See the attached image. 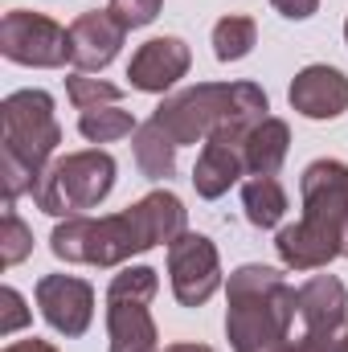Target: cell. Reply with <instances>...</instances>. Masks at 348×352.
Returning a JSON list of instances; mask_svg holds the SVG:
<instances>
[{"mask_svg": "<svg viewBox=\"0 0 348 352\" xmlns=\"http://www.w3.org/2000/svg\"><path fill=\"white\" fill-rule=\"evenodd\" d=\"M184 234V205L176 192H148L123 213L111 217H66L50 234V250L62 263L83 266H119L131 254H144L160 242Z\"/></svg>", "mask_w": 348, "mask_h": 352, "instance_id": "1", "label": "cell"}, {"mask_svg": "<svg viewBox=\"0 0 348 352\" xmlns=\"http://www.w3.org/2000/svg\"><path fill=\"white\" fill-rule=\"evenodd\" d=\"M303 217L274 238L279 258L291 270H320L345 246L348 226V164L316 160L303 168Z\"/></svg>", "mask_w": 348, "mask_h": 352, "instance_id": "2", "label": "cell"}, {"mask_svg": "<svg viewBox=\"0 0 348 352\" xmlns=\"http://www.w3.org/2000/svg\"><path fill=\"white\" fill-rule=\"evenodd\" d=\"M299 320V291L274 266H238L230 274L226 336L234 352H283Z\"/></svg>", "mask_w": 348, "mask_h": 352, "instance_id": "3", "label": "cell"}, {"mask_svg": "<svg viewBox=\"0 0 348 352\" xmlns=\"http://www.w3.org/2000/svg\"><path fill=\"white\" fill-rule=\"evenodd\" d=\"M0 180H4V205H12L21 192H33L50 168V156L62 144V127L54 119V98L45 90H17L0 102Z\"/></svg>", "mask_w": 348, "mask_h": 352, "instance_id": "4", "label": "cell"}, {"mask_svg": "<svg viewBox=\"0 0 348 352\" xmlns=\"http://www.w3.org/2000/svg\"><path fill=\"white\" fill-rule=\"evenodd\" d=\"M259 119H266V90L254 82H197L152 111V123H160L173 135L176 148L209 140L217 127L230 123L250 127Z\"/></svg>", "mask_w": 348, "mask_h": 352, "instance_id": "5", "label": "cell"}, {"mask_svg": "<svg viewBox=\"0 0 348 352\" xmlns=\"http://www.w3.org/2000/svg\"><path fill=\"white\" fill-rule=\"evenodd\" d=\"M111 188H115V160L90 148V152H70L54 160L41 184L33 188V201L50 217H83V209L102 205Z\"/></svg>", "mask_w": 348, "mask_h": 352, "instance_id": "6", "label": "cell"}, {"mask_svg": "<svg viewBox=\"0 0 348 352\" xmlns=\"http://www.w3.org/2000/svg\"><path fill=\"white\" fill-rule=\"evenodd\" d=\"M160 274L152 266H127L107 287V336L111 352H160V332L148 311Z\"/></svg>", "mask_w": 348, "mask_h": 352, "instance_id": "7", "label": "cell"}, {"mask_svg": "<svg viewBox=\"0 0 348 352\" xmlns=\"http://www.w3.org/2000/svg\"><path fill=\"white\" fill-rule=\"evenodd\" d=\"M0 54L17 66H66L70 62V29H62L58 21L29 12V8H12L0 21Z\"/></svg>", "mask_w": 348, "mask_h": 352, "instance_id": "8", "label": "cell"}, {"mask_svg": "<svg viewBox=\"0 0 348 352\" xmlns=\"http://www.w3.org/2000/svg\"><path fill=\"white\" fill-rule=\"evenodd\" d=\"M168 274H173V295L184 307H201L217 287H221V258L217 246L205 234H180L168 242Z\"/></svg>", "mask_w": 348, "mask_h": 352, "instance_id": "9", "label": "cell"}, {"mask_svg": "<svg viewBox=\"0 0 348 352\" xmlns=\"http://www.w3.org/2000/svg\"><path fill=\"white\" fill-rule=\"evenodd\" d=\"M254 127V123H250ZM246 123H230V127H217L209 140H205V148H201V156H197V168H193V188H197V197H205V201H217L221 192H230V184L238 180V176L246 173V131H250Z\"/></svg>", "mask_w": 348, "mask_h": 352, "instance_id": "10", "label": "cell"}, {"mask_svg": "<svg viewBox=\"0 0 348 352\" xmlns=\"http://www.w3.org/2000/svg\"><path fill=\"white\" fill-rule=\"evenodd\" d=\"M37 307L54 332L83 336L94 320V287L74 274H45L37 278Z\"/></svg>", "mask_w": 348, "mask_h": 352, "instance_id": "11", "label": "cell"}, {"mask_svg": "<svg viewBox=\"0 0 348 352\" xmlns=\"http://www.w3.org/2000/svg\"><path fill=\"white\" fill-rule=\"evenodd\" d=\"M188 62H193V54L180 37H152L135 50V58L127 66V82L144 94H164L173 82L188 74Z\"/></svg>", "mask_w": 348, "mask_h": 352, "instance_id": "12", "label": "cell"}, {"mask_svg": "<svg viewBox=\"0 0 348 352\" xmlns=\"http://www.w3.org/2000/svg\"><path fill=\"white\" fill-rule=\"evenodd\" d=\"M299 324L316 336L348 332V291L336 274H316L299 287Z\"/></svg>", "mask_w": 348, "mask_h": 352, "instance_id": "13", "label": "cell"}, {"mask_svg": "<svg viewBox=\"0 0 348 352\" xmlns=\"http://www.w3.org/2000/svg\"><path fill=\"white\" fill-rule=\"evenodd\" d=\"M127 29L102 8V12H83L74 25H70V62L74 70H102L115 62L119 45H123Z\"/></svg>", "mask_w": 348, "mask_h": 352, "instance_id": "14", "label": "cell"}, {"mask_svg": "<svg viewBox=\"0 0 348 352\" xmlns=\"http://www.w3.org/2000/svg\"><path fill=\"white\" fill-rule=\"evenodd\" d=\"M291 107L307 119H336L348 111V78L336 66H303L291 82Z\"/></svg>", "mask_w": 348, "mask_h": 352, "instance_id": "15", "label": "cell"}, {"mask_svg": "<svg viewBox=\"0 0 348 352\" xmlns=\"http://www.w3.org/2000/svg\"><path fill=\"white\" fill-rule=\"evenodd\" d=\"M287 148H291V127L283 119H259L250 131H246V173L250 176H274L287 160Z\"/></svg>", "mask_w": 348, "mask_h": 352, "instance_id": "16", "label": "cell"}, {"mask_svg": "<svg viewBox=\"0 0 348 352\" xmlns=\"http://www.w3.org/2000/svg\"><path fill=\"white\" fill-rule=\"evenodd\" d=\"M131 148H135V164L148 180H168L176 173V144L173 135L160 127V123H140L135 135H131Z\"/></svg>", "mask_w": 348, "mask_h": 352, "instance_id": "17", "label": "cell"}, {"mask_svg": "<svg viewBox=\"0 0 348 352\" xmlns=\"http://www.w3.org/2000/svg\"><path fill=\"white\" fill-rule=\"evenodd\" d=\"M242 209L254 230H274L287 213V192L274 176H250L242 184Z\"/></svg>", "mask_w": 348, "mask_h": 352, "instance_id": "18", "label": "cell"}, {"mask_svg": "<svg viewBox=\"0 0 348 352\" xmlns=\"http://www.w3.org/2000/svg\"><path fill=\"white\" fill-rule=\"evenodd\" d=\"M259 45V25L250 16H221L213 25V54L217 62H242L250 50Z\"/></svg>", "mask_w": 348, "mask_h": 352, "instance_id": "19", "label": "cell"}, {"mask_svg": "<svg viewBox=\"0 0 348 352\" xmlns=\"http://www.w3.org/2000/svg\"><path fill=\"white\" fill-rule=\"evenodd\" d=\"M135 127H140L135 115L123 107H94V111H83V119H78V131L90 144H111V140L135 135Z\"/></svg>", "mask_w": 348, "mask_h": 352, "instance_id": "20", "label": "cell"}, {"mask_svg": "<svg viewBox=\"0 0 348 352\" xmlns=\"http://www.w3.org/2000/svg\"><path fill=\"white\" fill-rule=\"evenodd\" d=\"M66 94H70V102H74L78 111H94V107H119V98H123V90L115 87V82L90 78V74H83V70H74V74L66 78Z\"/></svg>", "mask_w": 348, "mask_h": 352, "instance_id": "21", "label": "cell"}, {"mask_svg": "<svg viewBox=\"0 0 348 352\" xmlns=\"http://www.w3.org/2000/svg\"><path fill=\"white\" fill-rule=\"evenodd\" d=\"M33 250V230L17 217L12 205H4V226H0V266H17Z\"/></svg>", "mask_w": 348, "mask_h": 352, "instance_id": "22", "label": "cell"}, {"mask_svg": "<svg viewBox=\"0 0 348 352\" xmlns=\"http://www.w3.org/2000/svg\"><path fill=\"white\" fill-rule=\"evenodd\" d=\"M160 4H164V0H111L107 12L131 33V29H144V25L156 21V16H160Z\"/></svg>", "mask_w": 348, "mask_h": 352, "instance_id": "23", "label": "cell"}, {"mask_svg": "<svg viewBox=\"0 0 348 352\" xmlns=\"http://www.w3.org/2000/svg\"><path fill=\"white\" fill-rule=\"evenodd\" d=\"M0 303H4L0 336H12L17 328H25V324H29V307H25V299H21V291H17V287H4V291H0Z\"/></svg>", "mask_w": 348, "mask_h": 352, "instance_id": "24", "label": "cell"}, {"mask_svg": "<svg viewBox=\"0 0 348 352\" xmlns=\"http://www.w3.org/2000/svg\"><path fill=\"white\" fill-rule=\"evenodd\" d=\"M348 344V332L345 336H316V332H299V336H291L287 340V349L283 352H345Z\"/></svg>", "mask_w": 348, "mask_h": 352, "instance_id": "25", "label": "cell"}, {"mask_svg": "<svg viewBox=\"0 0 348 352\" xmlns=\"http://www.w3.org/2000/svg\"><path fill=\"white\" fill-rule=\"evenodd\" d=\"M270 4H274L287 21H307V16L320 8V0H270Z\"/></svg>", "mask_w": 348, "mask_h": 352, "instance_id": "26", "label": "cell"}, {"mask_svg": "<svg viewBox=\"0 0 348 352\" xmlns=\"http://www.w3.org/2000/svg\"><path fill=\"white\" fill-rule=\"evenodd\" d=\"M4 352H58V349H54L50 340H37V336H33V340H17V344H8Z\"/></svg>", "mask_w": 348, "mask_h": 352, "instance_id": "27", "label": "cell"}, {"mask_svg": "<svg viewBox=\"0 0 348 352\" xmlns=\"http://www.w3.org/2000/svg\"><path fill=\"white\" fill-rule=\"evenodd\" d=\"M164 352H213L209 344H168Z\"/></svg>", "mask_w": 348, "mask_h": 352, "instance_id": "28", "label": "cell"}, {"mask_svg": "<svg viewBox=\"0 0 348 352\" xmlns=\"http://www.w3.org/2000/svg\"><path fill=\"white\" fill-rule=\"evenodd\" d=\"M340 254L348 258V226H345V246H340Z\"/></svg>", "mask_w": 348, "mask_h": 352, "instance_id": "29", "label": "cell"}, {"mask_svg": "<svg viewBox=\"0 0 348 352\" xmlns=\"http://www.w3.org/2000/svg\"><path fill=\"white\" fill-rule=\"evenodd\" d=\"M345 41H348V21H345Z\"/></svg>", "mask_w": 348, "mask_h": 352, "instance_id": "30", "label": "cell"}, {"mask_svg": "<svg viewBox=\"0 0 348 352\" xmlns=\"http://www.w3.org/2000/svg\"><path fill=\"white\" fill-rule=\"evenodd\" d=\"M345 352H348V344H345Z\"/></svg>", "mask_w": 348, "mask_h": 352, "instance_id": "31", "label": "cell"}]
</instances>
